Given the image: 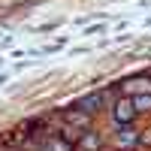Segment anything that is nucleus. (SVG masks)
Here are the masks:
<instances>
[{"mask_svg": "<svg viewBox=\"0 0 151 151\" xmlns=\"http://www.w3.org/2000/svg\"><path fill=\"white\" fill-rule=\"evenodd\" d=\"M139 115V109H136V100L124 94L121 100H115V106H112V118H115L121 127L124 124H133V118Z\"/></svg>", "mask_w": 151, "mask_h": 151, "instance_id": "obj_1", "label": "nucleus"}, {"mask_svg": "<svg viewBox=\"0 0 151 151\" xmlns=\"http://www.w3.org/2000/svg\"><path fill=\"white\" fill-rule=\"evenodd\" d=\"M103 100H106V94H103V91L88 94V97H82L79 103H76V112H82V115H94V112L103 106Z\"/></svg>", "mask_w": 151, "mask_h": 151, "instance_id": "obj_2", "label": "nucleus"}, {"mask_svg": "<svg viewBox=\"0 0 151 151\" xmlns=\"http://www.w3.org/2000/svg\"><path fill=\"white\" fill-rule=\"evenodd\" d=\"M148 91H151V79H145V76L124 82V94L127 97H139V94H148Z\"/></svg>", "mask_w": 151, "mask_h": 151, "instance_id": "obj_3", "label": "nucleus"}, {"mask_svg": "<svg viewBox=\"0 0 151 151\" xmlns=\"http://www.w3.org/2000/svg\"><path fill=\"white\" fill-rule=\"evenodd\" d=\"M139 139H142V136L136 133V130L130 127V124H124V130L118 133V145H121V148H124V145H127V148H133V145L139 142Z\"/></svg>", "mask_w": 151, "mask_h": 151, "instance_id": "obj_4", "label": "nucleus"}, {"mask_svg": "<svg viewBox=\"0 0 151 151\" xmlns=\"http://www.w3.org/2000/svg\"><path fill=\"white\" fill-rule=\"evenodd\" d=\"M100 145H103V142H100L97 133H85L82 139H79V148H82V151H97Z\"/></svg>", "mask_w": 151, "mask_h": 151, "instance_id": "obj_5", "label": "nucleus"}, {"mask_svg": "<svg viewBox=\"0 0 151 151\" xmlns=\"http://www.w3.org/2000/svg\"><path fill=\"white\" fill-rule=\"evenodd\" d=\"M136 100V109L139 112H151V91L148 94H139V97H133Z\"/></svg>", "mask_w": 151, "mask_h": 151, "instance_id": "obj_6", "label": "nucleus"}, {"mask_svg": "<svg viewBox=\"0 0 151 151\" xmlns=\"http://www.w3.org/2000/svg\"><path fill=\"white\" fill-rule=\"evenodd\" d=\"M103 30H106V24H94V27L85 30V36H94V33H103Z\"/></svg>", "mask_w": 151, "mask_h": 151, "instance_id": "obj_7", "label": "nucleus"}]
</instances>
